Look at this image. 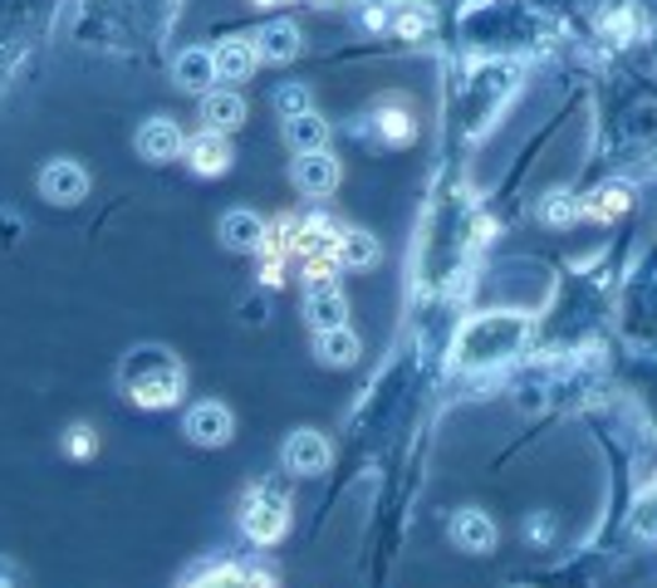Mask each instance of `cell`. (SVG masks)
<instances>
[{
	"label": "cell",
	"mask_w": 657,
	"mask_h": 588,
	"mask_svg": "<svg viewBox=\"0 0 657 588\" xmlns=\"http://www.w3.org/2000/svg\"><path fill=\"white\" fill-rule=\"evenodd\" d=\"M186 588H270V574L255 568V564H221V568L202 574L196 584H186Z\"/></svg>",
	"instance_id": "obj_18"
},
{
	"label": "cell",
	"mask_w": 657,
	"mask_h": 588,
	"mask_svg": "<svg viewBox=\"0 0 657 588\" xmlns=\"http://www.w3.org/2000/svg\"><path fill=\"white\" fill-rule=\"evenodd\" d=\"M284 137L294 143V152H324V147H329V123H324L319 113L284 118Z\"/></svg>",
	"instance_id": "obj_19"
},
{
	"label": "cell",
	"mask_w": 657,
	"mask_h": 588,
	"mask_svg": "<svg viewBox=\"0 0 657 588\" xmlns=\"http://www.w3.org/2000/svg\"><path fill=\"white\" fill-rule=\"evenodd\" d=\"M251 45L260 54V64H290L300 54V29H294V20H265L251 35Z\"/></svg>",
	"instance_id": "obj_7"
},
{
	"label": "cell",
	"mask_w": 657,
	"mask_h": 588,
	"mask_svg": "<svg viewBox=\"0 0 657 588\" xmlns=\"http://www.w3.org/2000/svg\"><path fill=\"white\" fill-rule=\"evenodd\" d=\"M241 525L255 544H275V539H284V529H290V500L270 486H255L241 505Z\"/></svg>",
	"instance_id": "obj_2"
},
{
	"label": "cell",
	"mask_w": 657,
	"mask_h": 588,
	"mask_svg": "<svg viewBox=\"0 0 657 588\" xmlns=\"http://www.w3.org/2000/svg\"><path fill=\"white\" fill-rule=\"evenodd\" d=\"M378 127L388 143H412V113H402V108H378Z\"/></svg>",
	"instance_id": "obj_23"
},
{
	"label": "cell",
	"mask_w": 657,
	"mask_h": 588,
	"mask_svg": "<svg viewBox=\"0 0 657 588\" xmlns=\"http://www.w3.org/2000/svg\"><path fill=\"white\" fill-rule=\"evenodd\" d=\"M530 539H535V544H549V539H555V529H549V515H535V519H530Z\"/></svg>",
	"instance_id": "obj_26"
},
{
	"label": "cell",
	"mask_w": 657,
	"mask_h": 588,
	"mask_svg": "<svg viewBox=\"0 0 657 588\" xmlns=\"http://www.w3.org/2000/svg\"><path fill=\"white\" fill-rule=\"evenodd\" d=\"M255 5H284V0H255Z\"/></svg>",
	"instance_id": "obj_27"
},
{
	"label": "cell",
	"mask_w": 657,
	"mask_h": 588,
	"mask_svg": "<svg viewBox=\"0 0 657 588\" xmlns=\"http://www.w3.org/2000/svg\"><path fill=\"white\" fill-rule=\"evenodd\" d=\"M290 176H294V186H300L304 196H329L333 186H339L343 167H339V157L324 147V152H300V157H294Z\"/></svg>",
	"instance_id": "obj_4"
},
{
	"label": "cell",
	"mask_w": 657,
	"mask_h": 588,
	"mask_svg": "<svg viewBox=\"0 0 657 588\" xmlns=\"http://www.w3.org/2000/svg\"><path fill=\"white\" fill-rule=\"evenodd\" d=\"M147 363H153V368H127V378H123L127 397H133L137 407H172V402L182 397V368H177L167 353H147Z\"/></svg>",
	"instance_id": "obj_1"
},
{
	"label": "cell",
	"mask_w": 657,
	"mask_h": 588,
	"mask_svg": "<svg viewBox=\"0 0 657 588\" xmlns=\"http://www.w3.org/2000/svg\"><path fill=\"white\" fill-rule=\"evenodd\" d=\"M172 78H177V88H186V94H211V84H216L211 49H182L172 64Z\"/></svg>",
	"instance_id": "obj_15"
},
{
	"label": "cell",
	"mask_w": 657,
	"mask_h": 588,
	"mask_svg": "<svg viewBox=\"0 0 657 588\" xmlns=\"http://www.w3.org/2000/svg\"><path fill=\"white\" fill-rule=\"evenodd\" d=\"M137 152H143L147 162H172V157L186 152V137L172 118H147V123L137 127Z\"/></svg>",
	"instance_id": "obj_8"
},
{
	"label": "cell",
	"mask_w": 657,
	"mask_h": 588,
	"mask_svg": "<svg viewBox=\"0 0 657 588\" xmlns=\"http://www.w3.org/2000/svg\"><path fill=\"white\" fill-rule=\"evenodd\" d=\"M427 25H431V15H427V5H422V0H392V25L388 29L417 39V35H427Z\"/></svg>",
	"instance_id": "obj_21"
},
{
	"label": "cell",
	"mask_w": 657,
	"mask_h": 588,
	"mask_svg": "<svg viewBox=\"0 0 657 588\" xmlns=\"http://www.w3.org/2000/svg\"><path fill=\"white\" fill-rule=\"evenodd\" d=\"M202 123L211 127V133H231V127L245 123V98L231 94V88H211V94H202Z\"/></svg>",
	"instance_id": "obj_14"
},
{
	"label": "cell",
	"mask_w": 657,
	"mask_h": 588,
	"mask_svg": "<svg viewBox=\"0 0 657 588\" xmlns=\"http://www.w3.org/2000/svg\"><path fill=\"white\" fill-rule=\"evenodd\" d=\"M211 64H216V78H221V84H245V78L260 69V54H255V45L245 35H231L211 49Z\"/></svg>",
	"instance_id": "obj_5"
},
{
	"label": "cell",
	"mask_w": 657,
	"mask_h": 588,
	"mask_svg": "<svg viewBox=\"0 0 657 588\" xmlns=\"http://www.w3.org/2000/svg\"><path fill=\"white\" fill-rule=\"evenodd\" d=\"M333 260H339V270H373V265L382 260V245L373 241L368 231H358V225H339V235H333Z\"/></svg>",
	"instance_id": "obj_11"
},
{
	"label": "cell",
	"mask_w": 657,
	"mask_h": 588,
	"mask_svg": "<svg viewBox=\"0 0 657 588\" xmlns=\"http://www.w3.org/2000/svg\"><path fill=\"white\" fill-rule=\"evenodd\" d=\"M284 466H290L294 476H319V470L329 466V441L309 427L290 431V441H284Z\"/></svg>",
	"instance_id": "obj_10"
},
{
	"label": "cell",
	"mask_w": 657,
	"mask_h": 588,
	"mask_svg": "<svg viewBox=\"0 0 657 588\" xmlns=\"http://www.w3.org/2000/svg\"><path fill=\"white\" fill-rule=\"evenodd\" d=\"M182 431H186V441H196V446H221V441H231L235 417L226 402H196V407L182 417Z\"/></svg>",
	"instance_id": "obj_3"
},
{
	"label": "cell",
	"mask_w": 657,
	"mask_h": 588,
	"mask_svg": "<svg viewBox=\"0 0 657 588\" xmlns=\"http://www.w3.org/2000/svg\"><path fill=\"white\" fill-rule=\"evenodd\" d=\"M64 446H69V456H74V461H88V456H94V446H98L94 427H69Z\"/></svg>",
	"instance_id": "obj_25"
},
{
	"label": "cell",
	"mask_w": 657,
	"mask_h": 588,
	"mask_svg": "<svg viewBox=\"0 0 657 588\" xmlns=\"http://www.w3.org/2000/svg\"><path fill=\"white\" fill-rule=\"evenodd\" d=\"M39 192L49 196V201H59V206H69V201H78V196L88 192V172L78 162H49L45 172H39Z\"/></svg>",
	"instance_id": "obj_13"
},
{
	"label": "cell",
	"mask_w": 657,
	"mask_h": 588,
	"mask_svg": "<svg viewBox=\"0 0 657 588\" xmlns=\"http://www.w3.org/2000/svg\"><path fill=\"white\" fill-rule=\"evenodd\" d=\"M451 544L466 549V554H490V549H496V519L476 505L457 510V515H451Z\"/></svg>",
	"instance_id": "obj_6"
},
{
	"label": "cell",
	"mask_w": 657,
	"mask_h": 588,
	"mask_svg": "<svg viewBox=\"0 0 657 588\" xmlns=\"http://www.w3.org/2000/svg\"><path fill=\"white\" fill-rule=\"evenodd\" d=\"M265 231H270V225H265L255 211H241V206L221 216V245L226 250H260Z\"/></svg>",
	"instance_id": "obj_16"
},
{
	"label": "cell",
	"mask_w": 657,
	"mask_h": 588,
	"mask_svg": "<svg viewBox=\"0 0 657 588\" xmlns=\"http://www.w3.org/2000/svg\"><path fill=\"white\" fill-rule=\"evenodd\" d=\"M623 211H628V192H623V186H598L594 196H584V201H579V216H588V221H618Z\"/></svg>",
	"instance_id": "obj_20"
},
{
	"label": "cell",
	"mask_w": 657,
	"mask_h": 588,
	"mask_svg": "<svg viewBox=\"0 0 657 588\" xmlns=\"http://www.w3.org/2000/svg\"><path fill=\"white\" fill-rule=\"evenodd\" d=\"M358 333L349 329V323H339V329H324L314 333V353H319V363H329V368H349V363H358Z\"/></svg>",
	"instance_id": "obj_17"
},
{
	"label": "cell",
	"mask_w": 657,
	"mask_h": 588,
	"mask_svg": "<svg viewBox=\"0 0 657 588\" xmlns=\"http://www.w3.org/2000/svg\"><path fill=\"white\" fill-rule=\"evenodd\" d=\"M304 319H309L314 333L349 323V299H343L339 284H309V294H304Z\"/></svg>",
	"instance_id": "obj_9"
},
{
	"label": "cell",
	"mask_w": 657,
	"mask_h": 588,
	"mask_svg": "<svg viewBox=\"0 0 657 588\" xmlns=\"http://www.w3.org/2000/svg\"><path fill=\"white\" fill-rule=\"evenodd\" d=\"M186 162H192V172L196 176H221L226 167H231V143H226V133H196V137H186Z\"/></svg>",
	"instance_id": "obj_12"
},
{
	"label": "cell",
	"mask_w": 657,
	"mask_h": 588,
	"mask_svg": "<svg viewBox=\"0 0 657 588\" xmlns=\"http://www.w3.org/2000/svg\"><path fill=\"white\" fill-rule=\"evenodd\" d=\"M539 221H545V225H574L579 221V201L569 192H549L545 201H539Z\"/></svg>",
	"instance_id": "obj_22"
},
{
	"label": "cell",
	"mask_w": 657,
	"mask_h": 588,
	"mask_svg": "<svg viewBox=\"0 0 657 588\" xmlns=\"http://www.w3.org/2000/svg\"><path fill=\"white\" fill-rule=\"evenodd\" d=\"M275 108H280V118H300V113H314V103H309V88H304V84H290V88H280V94H275Z\"/></svg>",
	"instance_id": "obj_24"
}]
</instances>
